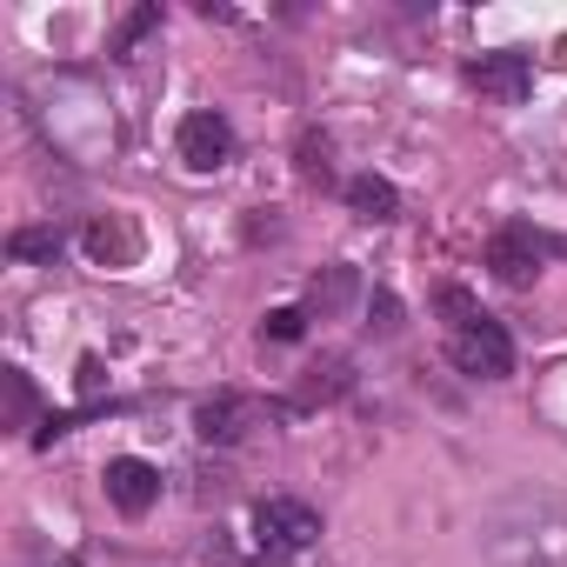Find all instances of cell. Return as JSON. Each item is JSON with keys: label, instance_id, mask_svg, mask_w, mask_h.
I'll list each match as a JSON object with an SVG mask.
<instances>
[{"label": "cell", "instance_id": "1", "mask_svg": "<svg viewBox=\"0 0 567 567\" xmlns=\"http://www.w3.org/2000/svg\"><path fill=\"white\" fill-rule=\"evenodd\" d=\"M441 315H447V354L461 374L474 381H507L514 374V341L501 321H487L461 288H441Z\"/></svg>", "mask_w": 567, "mask_h": 567}, {"label": "cell", "instance_id": "2", "mask_svg": "<svg viewBox=\"0 0 567 567\" xmlns=\"http://www.w3.org/2000/svg\"><path fill=\"white\" fill-rule=\"evenodd\" d=\"M254 534L260 547H280V554H295V547H315L321 540V514L308 501H288V494H274L254 507Z\"/></svg>", "mask_w": 567, "mask_h": 567}, {"label": "cell", "instance_id": "3", "mask_svg": "<svg viewBox=\"0 0 567 567\" xmlns=\"http://www.w3.org/2000/svg\"><path fill=\"white\" fill-rule=\"evenodd\" d=\"M467 81H474L487 101H501V107H520V101L534 94V54H520V48H494V54L467 61Z\"/></svg>", "mask_w": 567, "mask_h": 567}, {"label": "cell", "instance_id": "4", "mask_svg": "<svg viewBox=\"0 0 567 567\" xmlns=\"http://www.w3.org/2000/svg\"><path fill=\"white\" fill-rule=\"evenodd\" d=\"M181 161L194 167V174H220L227 161H234V127H227V114H214V107H200V114H187L181 121Z\"/></svg>", "mask_w": 567, "mask_h": 567}, {"label": "cell", "instance_id": "5", "mask_svg": "<svg viewBox=\"0 0 567 567\" xmlns=\"http://www.w3.org/2000/svg\"><path fill=\"white\" fill-rule=\"evenodd\" d=\"M540 234L534 227H501L494 240H487V267H494V280H507V288H534L540 280Z\"/></svg>", "mask_w": 567, "mask_h": 567}, {"label": "cell", "instance_id": "6", "mask_svg": "<svg viewBox=\"0 0 567 567\" xmlns=\"http://www.w3.org/2000/svg\"><path fill=\"white\" fill-rule=\"evenodd\" d=\"M107 501H114L127 520H141V514L161 501V467H154V461H134V454L107 461Z\"/></svg>", "mask_w": 567, "mask_h": 567}, {"label": "cell", "instance_id": "7", "mask_svg": "<svg viewBox=\"0 0 567 567\" xmlns=\"http://www.w3.org/2000/svg\"><path fill=\"white\" fill-rule=\"evenodd\" d=\"M254 414H260V408H254L247 394H214V401L194 408V434L214 441V447H227V441H240V434L254 427Z\"/></svg>", "mask_w": 567, "mask_h": 567}, {"label": "cell", "instance_id": "8", "mask_svg": "<svg viewBox=\"0 0 567 567\" xmlns=\"http://www.w3.org/2000/svg\"><path fill=\"white\" fill-rule=\"evenodd\" d=\"M348 207H354L361 220H394V214H401V194H394V181H381V174H354V181H348Z\"/></svg>", "mask_w": 567, "mask_h": 567}, {"label": "cell", "instance_id": "9", "mask_svg": "<svg viewBox=\"0 0 567 567\" xmlns=\"http://www.w3.org/2000/svg\"><path fill=\"white\" fill-rule=\"evenodd\" d=\"M354 295H361V274H354V267L341 260V267H328V274L315 280V295H308V308H315L321 321H334V315H341V308H348Z\"/></svg>", "mask_w": 567, "mask_h": 567}, {"label": "cell", "instance_id": "10", "mask_svg": "<svg viewBox=\"0 0 567 567\" xmlns=\"http://www.w3.org/2000/svg\"><path fill=\"white\" fill-rule=\"evenodd\" d=\"M8 254L14 260H61V227H21L8 240Z\"/></svg>", "mask_w": 567, "mask_h": 567}, {"label": "cell", "instance_id": "11", "mask_svg": "<svg viewBox=\"0 0 567 567\" xmlns=\"http://www.w3.org/2000/svg\"><path fill=\"white\" fill-rule=\"evenodd\" d=\"M341 388H348V361H321V368H308V381H301V408L334 401Z\"/></svg>", "mask_w": 567, "mask_h": 567}, {"label": "cell", "instance_id": "12", "mask_svg": "<svg viewBox=\"0 0 567 567\" xmlns=\"http://www.w3.org/2000/svg\"><path fill=\"white\" fill-rule=\"evenodd\" d=\"M87 247H94V260H127V254H134V234H121V227L94 220V227H87Z\"/></svg>", "mask_w": 567, "mask_h": 567}, {"label": "cell", "instance_id": "13", "mask_svg": "<svg viewBox=\"0 0 567 567\" xmlns=\"http://www.w3.org/2000/svg\"><path fill=\"white\" fill-rule=\"evenodd\" d=\"M0 381H8V421L21 427V421L34 414V388H28V374H21V368H8V374H0Z\"/></svg>", "mask_w": 567, "mask_h": 567}, {"label": "cell", "instance_id": "14", "mask_svg": "<svg viewBox=\"0 0 567 567\" xmlns=\"http://www.w3.org/2000/svg\"><path fill=\"white\" fill-rule=\"evenodd\" d=\"M301 328H308V315H301V308H274V315L260 321V334H267V341H301Z\"/></svg>", "mask_w": 567, "mask_h": 567}, {"label": "cell", "instance_id": "15", "mask_svg": "<svg viewBox=\"0 0 567 567\" xmlns=\"http://www.w3.org/2000/svg\"><path fill=\"white\" fill-rule=\"evenodd\" d=\"M301 174H308V181H328V174H334V167H328V141H315V134L301 141Z\"/></svg>", "mask_w": 567, "mask_h": 567}, {"label": "cell", "instance_id": "16", "mask_svg": "<svg viewBox=\"0 0 567 567\" xmlns=\"http://www.w3.org/2000/svg\"><path fill=\"white\" fill-rule=\"evenodd\" d=\"M368 315H374V321H368L374 334H394V328H401V308H394V295H374V308H368Z\"/></svg>", "mask_w": 567, "mask_h": 567}, {"label": "cell", "instance_id": "17", "mask_svg": "<svg viewBox=\"0 0 567 567\" xmlns=\"http://www.w3.org/2000/svg\"><path fill=\"white\" fill-rule=\"evenodd\" d=\"M154 21H161V14H154V8H141V14H134V21L121 28V41H114V54H127V48H134V41H141V34L154 28Z\"/></svg>", "mask_w": 567, "mask_h": 567}]
</instances>
